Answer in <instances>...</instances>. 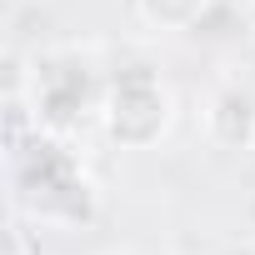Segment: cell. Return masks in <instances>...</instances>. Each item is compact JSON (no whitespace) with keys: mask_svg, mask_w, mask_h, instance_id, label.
Returning a JSON list of instances; mask_svg holds the SVG:
<instances>
[{"mask_svg":"<svg viewBox=\"0 0 255 255\" xmlns=\"http://www.w3.org/2000/svg\"><path fill=\"white\" fill-rule=\"evenodd\" d=\"M130 10L155 35H190V30L205 25V15L215 10V0H130Z\"/></svg>","mask_w":255,"mask_h":255,"instance_id":"5b68a950","label":"cell"},{"mask_svg":"<svg viewBox=\"0 0 255 255\" xmlns=\"http://www.w3.org/2000/svg\"><path fill=\"white\" fill-rule=\"evenodd\" d=\"M175 115H180V100H175V85L165 80V70H155L145 60L110 70L105 105H100V130L110 145L155 150L175 130Z\"/></svg>","mask_w":255,"mask_h":255,"instance_id":"3957f363","label":"cell"},{"mask_svg":"<svg viewBox=\"0 0 255 255\" xmlns=\"http://www.w3.org/2000/svg\"><path fill=\"white\" fill-rule=\"evenodd\" d=\"M105 85H110V70L95 60V50H80V45L40 50L25 75V105L35 130L75 140L85 125H100Z\"/></svg>","mask_w":255,"mask_h":255,"instance_id":"6da1fadb","label":"cell"},{"mask_svg":"<svg viewBox=\"0 0 255 255\" xmlns=\"http://www.w3.org/2000/svg\"><path fill=\"white\" fill-rule=\"evenodd\" d=\"M105 255H170V250H155V245H115Z\"/></svg>","mask_w":255,"mask_h":255,"instance_id":"8992f818","label":"cell"},{"mask_svg":"<svg viewBox=\"0 0 255 255\" xmlns=\"http://www.w3.org/2000/svg\"><path fill=\"white\" fill-rule=\"evenodd\" d=\"M15 200L30 220H40L50 230H75V225L95 220L100 190L70 140L35 130V145L15 160Z\"/></svg>","mask_w":255,"mask_h":255,"instance_id":"7a4b0ae2","label":"cell"},{"mask_svg":"<svg viewBox=\"0 0 255 255\" xmlns=\"http://www.w3.org/2000/svg\"><path fill=\"white\" fill-rule=\"evenodd\" d=\"M200 130L215 150H255V90L240 80H225L205 95Z\"/></svg>","mask_w":255,"mask_h":255,"instance_id":"277c9868","label":"cell"}]
</instances>
